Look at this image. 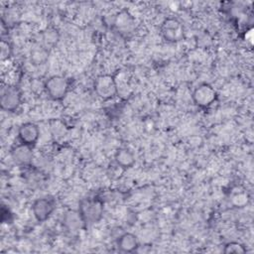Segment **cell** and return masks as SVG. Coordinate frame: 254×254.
Listing matches in <instances>:
<instances>
[{
    "mask_svg": "<svg viewBox=\"0 0 254 254\" xmlns=\"http://www.w3.org/2000/svg\"><path fill=\"white\" fill-rule=\"evenodd\" d=\"M11 155L13 160L18 165H22V166L29 165L33 160L32 146L20 143L13 148Z\"/></svg>",
    "mask_w": 254,
    "mask_h": 254,
    "instance_id": "10",
    "label": "cell"
},
{
    "mask_svg": "<svg viewBox=\"0 0 254 254\" xmlns=\"http://www.w3.org/2000/svg\"><path fill=\"white\" fill-rule=\"evenodd\" d=\"M22 102V93L15 84L7 83L1 87L0 105L1 109L7 112H14Z\"/></svg>",
    "mask_w": 254,
    "mask_h": 254,
    "instance_id": "2",
    "label": "cell"
},
{
    "mask_svg": "<svg viewBox=\"0 0 254 254\" xmlns=\"http://www.w3.org/2000/svg\"><path fill=\"white\" fill-rule=\"evenodd\" d=\"M56 199L53 196H42L34 200L32 211L39 222L46 221L56 209Z\"/></svg>",
    "mask_w": 254,
    "mask_h": 254,
    "instance_id": "6",
    "label": "cell"
},
{
    "mask_svg": "<svg viewBox=\"0 0 254 254\" xmlns=\"http://www.w3.org/2000/svg\"><path fill=\"white\" fill-rule=\"evenodd\" d=\"M103 210V201L99 198H85L80 201L78 208L85 224L98 222L102 218Z\"/></svg>",
    "mask_w": 254,
    "mask_h": 254,
    "instance_id": "1",
    "label": "cell"
},
{
    "mask_svg": "<svg viewBox=\"0 0 254 254\" xmlns=\"http://www.w3.org/2000/svg\"><path fill=\"white\" fill-rule=\"evenodd\" d=\"M117 247L122 252H133L139 247L138 238L131 232H124L117 239Z\"/></svg>",
    "mask_w": 254,
    "mask_h": 254,
    "instance_id": "13",
    "label": "cell"
},
{
    "mask_svg": "<svg viewBox=\"0 0 254 254\" xmlns=\"http://www.w3.org/2000/svg\"><path fill=\"white\" fill-rule=\"evenodd\" d=\"M191 97L196 106L207 108L215 101L217 93L212 85L208 83H200L193 89Z\"/></svg>",
    "mask_w": 254,
    "mask_h": 254,
    "instance_id": "5",
    "label": "cell"
},
{
    "mask_svg": "<svg viewBox=\"0 0 254 254\" xmlns=\"http://www.w3.org/2000/svg\"><path fill=\"white\" fill-rule=\"evenodd\" d=\"M223 252L226 254H230V253L242 254V253L246 252V249L241 243L236 242V241H231V242H228L227 244H225Z\"/></svg>",
    "mask_w": 254,
    "mask_h": 254,
    "instance_id": "16",
    "label": "cell"
},
{
    "mask_svg": "<svg viewBox=\"0 0 254 254\" xmlns=\"http://www.w3.org/2000/svg\"><path fill=\"white\" fill-rule=\"evenodd\" d=\"M114 26L121 34H130L135 29V18L129 11L122 10L115 16Z\"/></svg>",
    "mask_w": 254,
    "mask_h": 254,
    "instance_id": "9",
    "label": "cell"
},
{
    "mask_svg": "<svg viewBox=\"0 0 254 254\" xmlns=\"http://www.w3.org/2000/svg\"><path fill=\"white\" fill-rule=\"evenodd\" d=\"M0 48H1V61L2 62L8 61L12 55L11 45L8 43V41L2 40L0 44Z\"/></svg>",
    "mask_w": 254,
    "mask_h": 254,
    "instance_id": "17",
    "label": "cell"
},
{
    "mask_svg": "<svg viewBox=\"0 0 254 254\" xmlns=\"http://www.w3.org/2000/svg\"><path fill=\"white\" fill-rule=\"evenodd\" d=\"M115 164L122 170L129 169L135 164V156L128 148H119L114 154Z\"/></svg>",
    "mask_w": 254,
    "mask_h": 254,
    "instance_id": "12",
    "label": "cell"
},
{
    "mask_svg": "<svg viewBox=\"0 0 254 254\" xmlns=\"http://www.w3.org/2000/svg\"><path fill=\"white\" fill-rule=\"evenodd\" d=\"M32 61L35 63V64H42L47 61L48 58V49L43 47H38L37 49L33 50L31 53Z\"/></svg>",
    "mask_w": 254,
    "mask_h": 254,
    "instance_id": "15",
    "label": "cell"
},
{
    "mask_svg": "<svg viewBox=\"0 0 254 254\" xmlns=\"http://www.w3.org/2000/svg\"><path fill=\"white\" fill-rule=\"evenodd\" d=\"M68 79L63 75L50 76L45 82V89L48 95L54 100H62L68 92Z\"/></svg>",
    "mask_w": 254,
    "mask_h": 254,
    "instance_id": "3",
    "label": "cell"
},
{
    "mask_svg": "<svg viewBox=\"0 0 254 254\" xmlns=\"http://www.w3.org/2000/svg\"><path fill=\"white\" fill-rule=\"evenodd\" d=\"M94 91L98 97L103 100L113 98L117 94L115 76L111 74H100L94 81Z\"/></svg>",
    "mask_w": 254,
    "mask_h": 254,
    "instance_id": "4",
    "label": "cell"
},
{
    "mask_svg": "<svg viewBox=\"0 0 254 254\" xmlns=\"http://www.w3.org/2000/svg\"><path fill=\"white\" fill-rule=\"evenodd\" d=\"M63 222H64V225L70 231H78L85 224V222L78 210L66 211L64 215Z\"/></svg>",
    "mask_w": 254,
    "mask_h": 254,
    "instance_id": "11",
    "label": "cell"
},
{
    "mask_svg": "<svg viewBox=\"0 0 254 254\" xmlns=\"http://www.w3.org/2000/svg\"><path fill=\"white\" fill-rule=\"evenodd\" d=\"M40 137V129L33 122H25L18 128V138L20 143L33 146Z\"/></svg>",
    "mask_w": 254,
    "mask_h": 254,
    "instance_id": "8",
    "label": "cell"
},
{
    "mask_svg": "<svg viewBox=\"0 0 254 254\" xmlns=\"http://www.w3.org/2000/svg\"><path fill=\"white\" fill-rule=\"evenodd\" d=\"M161 34L168 42H179L184 38V26L177 18H167L162 23Z\"/></svg>",
    "mask_w": 254,
    "mask_h": 254,
    "instance_id": "7",
    "label": "cell"
},
{
    "mask_svg": "<svg viewBox=\"0 0 254 254\" xmlns=\"http://www.w3.org/2000/svg\"><path fill=\"white\" fill-rule=\"evenodd\" d=\"M58 41H59V34L57 30L53 28H49L43 33V43L45 48L48 49L49 47H54Z\"/></svg>",
    "mask_w": 254,
    "mask_h": 254,
    "instance_id": "14",
    "label": "cell"
}]
</instances>
